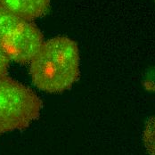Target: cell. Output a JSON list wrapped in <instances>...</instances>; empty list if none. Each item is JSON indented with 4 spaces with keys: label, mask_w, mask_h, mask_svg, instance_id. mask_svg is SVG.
<instances>
[{
    "label": "cell",
    "mask_w": 155,
    "mask_h": 155,
    "mask_svg": "<svg viewBox=\"0 0 155 155\" xmlns=\"http://www.w3.org/2000/svg\"><path fill=\"white\" fill-rule=\"evenodd\" d=\"M79 52L77 43L67 37L44 41L30 62V74L36 87L47 93L70 89L79 78Z\"/></svg>",
    "instance_id": "cell-1"
},
{
    "label": "cell",
    "mask_w": 155,
    "mask_h": 155,
    "mask_svg": "<svg viewBox=\"0 0 155 155\" xmlns=\"http://www.w3.org/2000/svg\"><path fill=\"white\" fill-rule=\"evenodd\" d=\"M42 101L30 87L0 76V134L27 128L42 110Z\"/></svg>",
    "instance_id": "cell-2"
},
{
    "label": "cell",
    "mask_w": 155,
    "mask_h": 155,
    "mask_svg": "<svg viewBox=\"0 0 155 155\" xmlns=\"http://www.w3.org/2000/svg\"><path fill=\"white\" fill-rule=\"evenodd\" d=\"M43 42V34L33 21L0 5V49L10 62L30 63Z\"/></svg>",
    "instance_id": "cell-3"
},
{
    "label": "cell",
    "mask_w": 155,
    "mask_h": 155,
    "mask_svg": "<svg viewBox=\"0 0 155 155\" xmlns=\"http://www.w3.org/2000/svg\"><path fill=\"white\" fill-rule=\"evenodd\" d=\"M0 5L16 15L32 21L47 15L50 0H0Z\"/></svg>",
    "instance_id": "cell-4"
},
{
    "label": "cell",
    "mask_w": 155,
    "mask_h": 155,
    "mask_svg": "<svg viewBox=\"0 0 155 155\" xmlns=\"http://www.w3.org/2000/svg\"><path fill=\"white\" fill-rule=\"evenodd\" d=\"M143 143L148 155H155V116L150 118L145 123Z\"/></svg>",
    "instance_id": "cell-5"
},
{
    "label": "cell",
    "mask_w": 155,
    "mask_h": 155,
    "mask_svg": "<svg viewBox=\"0 0 155 155\" xmlns=\"http://www.w3.org/2000/svg\"><path fill=\"white\" fill-rule=\"evenodd\" d=\"M9 63H10V60L0 49V76H4L7 74Z\"/></svg>",
    "instance_id": "cell-6"
}]
</instances>
